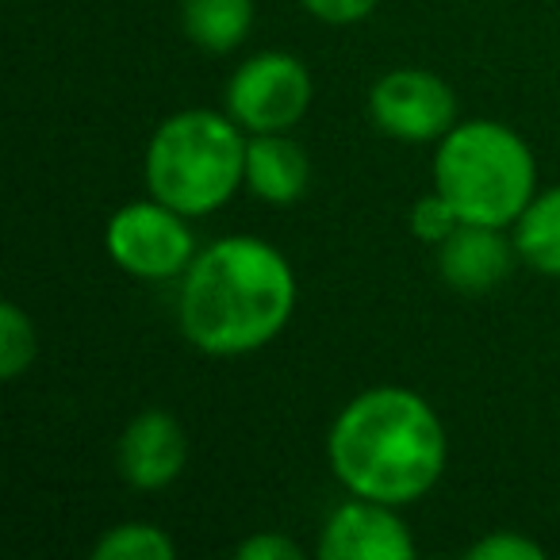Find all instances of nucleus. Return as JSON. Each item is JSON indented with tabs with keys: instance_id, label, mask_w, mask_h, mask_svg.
I'll list each match as a JSON object with an SVG mask.
<instances>
[{
	"instance_id": "nucleus-1",
	"label": "nucleus",
	"mask_w": 560,
	"mask_h": 560,
	"mask_svg": "<svg viewBox=\"0 0 560 560\" xmlns=\"http://www.w3.org/2000/svg\"><path fill=\"white\" fill-rule=\"evenodd\" d=\"M296 312V272L272 242L231 234L192 257L180 284V330L208 358H246Z\"/></svg>"
},
{
	"instance_id": "nucleus-2",
	"label": "nucleus",
	"mask_w": 560,
	"mask_h": 560,
	"mask_svg": "<svg viewBox=\"0 0 560 560\" xmlns=\"http://www.w3.org/2000/svg\"><path fill=\"white\" fill-rule=\"evenodd\" d=\"M327 457L350 495L407 506L442 480L445 427L419 392L384 384L338 411Z\"/></svg>"
},
{
	"instance_id": "nucleus-3",
	"label": "nucleus",
	"mask_w": 560,
	"mask_h": 560,
	"mask_svg": "<svg viewBox=\"0 0 560 560\" xmlns=\"http://www.w3.org/2000/svg\"><path fill=\"white\" fill-rule=\"evenodd\" d=\"M434 188L460 223L514 226L537 196V165L518 131L495 119L457 124L434 154Z\"/></svg>"
},
{
	"instance_id": "nucleus-4",
	"label": "nucleus",
	"mask_w": 560,
	"mask_h": 560,
	"mask_svg": "<svg viewBox=\"0 0 560 560\" xmlns=\"http://www.w3.org/2000/svg\"><path fill=\"white\" fill-rule=\"evenodd\" d=\"M246 135L231 116L185 108L154 131L147 147V188L188 219L219 211L246 180Z\"/></svg>"
},
{
	"instance_id": "nucleus-5",
	"label": "nucleus",
	"mask_w": 560,
	"mask_h": 560,
	"mask_svg": "<svg viewBox=\"0 0 560 560\" xmlns=\"http://www.w3.org/2000/svg\"><path fill=\"white\" fill-rule=\"evenodd\" d=\"M312 73L296 55L265 50L234 70L226 85V116L249 135L292 131L312 108Z\"/></svg>"
},
{
	"instance_id": "nucleus-6",
	"label": "nucleus",
	"mask_w": 560,
	"mask_h": 560,
	"mask_svg": "<svg viewBox=\"0 0 560 560\" xmlns=\"http://www.w3.org/2000/svg\"><path fill=\"white\" fill-rule=\"evenodd\" d=\"M185 219L188 215L173 211L154 196L127 203L108 219V231H104L108 257L139 280L180 277L196 257V238Z\"/></svg>"
},
{
	"instance_id": "nucleus-7",
	"label": "nucleus",
	"mask_w": 560,
	"mask_h": 560,
	"mask_svg": "<svg viewBox=\"0 0 560 560\" xmlns=\"http://www.w3.org/2000/svg\"><path fill=\"white\" fill-rule=\"evenodd\" d=\"M369 116L388 139L442 142L457 127V96L438 73L404 66V70H388L373 85Z\"/></svg>"
},
{
	"instance_id": "nucleus-8",
	"label": "nucleus",
	"mask_w": 560,
	"mask_h": 560,
	"mask_svg": "<svg viewBox=\"0 0 560 560\" xmlns=\"http://www.w3.org/2000/svg\"><path fill=\"white\" fill-rule=\"evenodd\" d=\"M415 552L419 545L396 514V506L361 495L330 511L319 534L323 560H411Z\"/></svg>"
},
{
	"instance_id": "nucleus-9",
	"label": "nucleus",
	"mask_w": 560,
	"mask_h": 560,
	"mask_svg": "<svg viewBox=\"0 0 560 560\" xmlns=\"http://www.w3.org/2000/svg\"><path fill=\"white\" fill-rule=\"evenodd\" d=\"M185 427L162 407H147L127 422L119 438V476L139 491H162L185 472Z\"/></svg>"
},
{
	"instance_id": "nucleus-10",
	"label": "nucleus",
	"mask_w": 560,
	"mask_h": 560,
	"mask_svg": "<svg viewBox=\"0 0 560 560\" xmlns=\"http://www.w3.org/2000/svg\"><path fill=\"white\" fill-rule=\"evenodd\" d=\"M438 254V269H442L445 284L457 292H491L503 284L511 272V242L499 234V226H476L460 223L450 238L442 242Z\"/></svg>"
},
{
	"instance_id": "nucleus-11",
	"label": "nucleus",
	"mask_w": 560,
	"mask_h": 560,
	"mask_svg": "<svg viewBox=\"0 0 560 560\" xmlns=\"http://www.w3.org/2000/svg\"><path fill=\"white\" fill-rule=\"evenodd\" d=\"M312 165H307V150L284 131L277 135H249L246 142V185L257 200L265 203H296L307 188Z\"/></svg>"
},
{
	"instance_id": "nucleus-12",
	"label": "nucleus",
	"mask_w": 560,
	"mask_h": 560,
	"mask_svg": "<svg viewBox=\"0 0 560 560\" xmlns=\"http://www.w3.org/2000/svg\"><path fill=\"white\" fill-rule=\"evenodd\" d=\"M254 24V0H180V27L208 55H231Z\"/></svg>"
},
{
	"instance_id": "nucleus-13",
	"label": "nucleus",
	"mask_w": 560,
	"mask_h": 560,
	"mask_svg": "<svg viewBox=\"0 0 560 560\" xmlns=\"http://www.w3.org/2000/svg\"><path fill=\"white\" fill-rule=\"evenodd\" d=\"M514 249L529 269L560 277V185L545 188L514 223Z\"/></svg>"
},
{
	"instance_id": "nucleus-14",
	"label": "nucleus",
	"mask_w": 560,
	"mask_h": 560,
	"mask_svg": "<svg viewBox=\"0 0 560 560\" xmlns=\"http://www.w3.org/2000/svg\"><path fill=\"white\" fill-rule=\"evenodd\" d=\"M96 560H173L177 545L154 522H119L93 545Z\"/></svg>"
},
{
	"instance_id": "nucleus-15",
	"label": "nucleus",
	"mask_w": 560,
	"mask_h": 560,
	"mask_svg": "<svg viewBox=\"0 0 560 560\" xmlns=\"http://www.w3.org/2000/svg\"><path fill=\"white\" fill-rule=\"evenodd\" d=\"M35 353H39V335H35L32 315L12 300L0 304V376L20 381L32 369Z\"/></svg>"
},
{
	"instance_id": "nucleus-16",
	"label": "nucleus",
	"mask_w": 560,
	"mask_h": 560,
	"mask_svg": "<svg viewBox=\"0 0 560 560\" xmlns=\"http://www.w3.org/2000/svg\"><path fill=\"white\" fill-rule=\"evenodd\" d=\"M457 226H460L457 208H453V203L445 200L438 188L422 196V200H415V208H411V234L419 242H427V246H442V242L450 238Z\"/></svg>"
},
{
	"instance_id": "nucleus-17",
	"label": "nucleus",
	"mask_w": 560,
	"mask_h": 560,
	"mask_svg": "<svg viewBox=\"0 0 560 560\" xmlns=\"http://www.w3.org/2000/svg\"><path fill=\"white\" fill-rule=\"evenodd\" d=\"M468 560H545V549L526 534H514V529H495V534H483L480 541L468 545Z\"/></svg>"
},
{
	"instance_id": "nucleus-18",
	"label": "nucleus",
	"mask_w": 560,
	"mask_h": 560,
	"mask_svg": "<svg viewBox=\"0 0 560 560\" xmlns=\"http://www.w3.org/2000/svg\"><path fill=\"white\" fill-rule=\"evenodd\" d=\"M300 4L307 9V16L323 20V24H335V27L361 24V20L381 9V0H300Z\"/></svg>"
},
{
	"instance_id": "nucleus-19",
	"label": "nucleus",
	"mask_w": 560,
	"mask_h": 560,
	"mask_svg": "<svg viewBox=\"0 0 560 560\" xmlns=\"http://www.w3.org/2000/svg\"><path fill=\"white\" fill-rule=\"evenodd\" d=\"M234 552L242 560H300V545L284 534H272V529H261V534L238 541Z\"/></svg>"
}]
</instances>
